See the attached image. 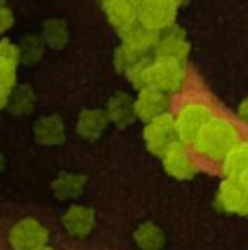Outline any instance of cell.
Segmentation results:
<instances>
[{"mask_svg":"<svg viewBox=\"0 0 248 250\" xmlns=\"http://www.w3.org/2000/svg\"><path fill=\"white\" fill-rule=\"evenodd\" d=\"M240 143L236 128L226 119H211L194 140V148L206 158L223 162L228 153Z\"/></svg>","mask_w":248,"mask_h":250,"instance_id":"1","label":"cell"},{"mask_svg":"<svg viewBox=\"0 0 248 250\" xmlns=\"http://www.w3.org/2000/svg\"><path fill=\"white\" fill-rule=\"evenodd\" d=\"M186 82V66L184 62L170 58H153L146 68L145 87L163 94H173L182 89Z\"/></svg>","mask_w":248,"mask_h":250,"instance_id":"2","label":"cell"},{"mask_svg":"<svg viewBox=\"0 0 248 250\" xmlns=\"http://www.w3.org/2000/svg\"><path fill=\"white\" fill-rule=\"evenodd\" d=\"M212 119V111L206 104L201 102H189L182 105L173 118V125H175V131L179 136L180 143H194L195 136L199 135L206 123Z\"/></svg>","mask_w":248,"mask_h":250,"instance_id":"3","label":"cell"},{"mask_svg":"<svg viewBox=\"0 0 248 250\" xmlns=\"http://www.w3.org/2000/svg\"><path fill=\"white\" fill-rule=\"evenodd\" d=\"M177 9L179 5L173 0H141L138 10V24L155 33H163L173 26Z\"/></svg>","mask_w":248,"mask_h":250,"instance_id":"4","label":"cell"},{"mask_svg":"<svg viewBox=\"0 0 248 250\" xmlns=\"http://www.w3.org/2000/svg\"><path fill=\"white\" fill-rule=\"evenodd\" d=\"M143 138H145L146 148H148L150 153L162 157L170 146L179 142L175 125H173V118L167 112V114L146 123Z\"/></svg>","mask_w":248,"mask_h":250,"instance_id":"5","label":"cell"},{"mask_svg":"<svg viewBox=\"0 0 248 250\" xmlns=\"http://www.w3.org/2000/svg\"><path fill=\"white\" fill-rule=\"evenodd\" d=\"M48 230L34 218H22L9 230V244L14 250H34L46 245Z\"/></svg>","mask_w":248,"mask_h":250,"instance_id":"6","label":"cell"},{"mask_svg":"<svg viewBox=\"0 0 248 250\" xmlns=\"http://www.w3.org/2000/svg\"><path fill=\"white\" fill-rule=\"evenodd\" d=\"M169 96L152 87H143L139 89L138 97L134 99V114L141 121L150 123L153 119L169 112Z\"/></svg>","mask_w":248,"mask_h":250,"instance_id":"7","label":"cell"},{"mask_svg":"<svg viewBox=\"0 0 248 250\" xmlns=\"http://www.w3.org/2000/svg\"><path fill=\"white\" fill-rule=\"evenodd\" d=\"M218 204L223 211L233 214H248V192L238 179L226 177L219 184Z\"/></svg>","mask_w":248,"mask_h":250,"instance_id":"8","label":"cell"},{"mask_svg":"<svg viewBox=\"0 0 248 250\" xmlns=\"http://www.w3.org/2000/svg\"><path fill=\"white\" fill-rule=\"evenodd\" d=\"M63 228L73 238H87L95 227V213L90 206L72 204L61 218Z\"/></svg>","mask_w":248,"mask_h":250,"instance_id":"9","label":"cell"},{"mask_svg":"<svg viewBox=\"0 0 248 250\" xmlns=\"http://www.w3.org/2000/svg\"><path fill=\"white\" fill-rule=\"evenodd\" d=\"M141 0H102V9L111 26L119 33L138 22V10Z\"/></svg>","mask_w":248,"mask_h":250,"instance_id":"10","label":"cell"},{"mask_svg":"<svg viewBox=\"0 0 248 250\" xmlns=\"http://www.w3.org/2000/svg\"><path fill=\"white\" fill-rule=\"evenodd\" d=\"M162 162L167 174H170L175 179H180V181H187L195 174L194 160L186 150V145L180 142L172 145L162 155Z\"/></svg>","mask_w":248,"mask_h":250,"instance_id":"11","label":"cell"},{"mask_svg":"<svg viewBox=\"0 0 248 250\" xmlns=\"http://www.w3.org/2000/svg\"><path fill=\"white\" fill-rule=\"evenodd\" d=\"M189 55V43L180 27L173 24L172 27L160 33L158 44L155 48V58H170L184 62Z\"/></svg>","mask_w":248,"mask_h":250,"instance_id":"12","label":"cell"},{"mask_svg":"<svg viewBox=\"0 0 248 250\" xmlns=\"http://www.w3.org/2000/svg\"><path fill=\"white\" fill-rule=\"evenodd\" d=\"M33 136L36 143L46 146L61 145L66 140V128L60 116L50 114L39 118L33 126Z\"/></svg>","mask_w":248,"mask_h":250,"instance_id":"13","label":"cell"},{"mask_svg":"<svg viewBox=\"0 0 248 250\" xmlns=\"http://www.w3.org/2000/svg\"><path fill=\"white\" fill-rule=\"evenodd\" d=\"M158 40L160 33H155L138 22L121 33V41H123L121 44L138 55H148L150 51H155Z\"/></svg>","mask_w":248,"mask_h":250,"instance_id":"14","label":"cell"},{"mask_svg":"<svg viewBox=\"0 0 248 250\" xmlns=\"http://www.w3.org/2000/svg\"><path fill=\"white\" fill-rule=\"evenodd\" d=\"M109 119L104 109H83L76 119V133L87 142H97L106 133Z\"/></svg>","mask_w":248,"mask_h":250,"instance_id":"15","label":"cell"},{"mask_svg":"<svg viewBox=\"0 0 248 250\" xmlns=\"http://www.w3.org/2000/svg\"><path fill=\"white\" fill-rule=\"evenodd\" d=\"M106 114L109 123L116 125L117 128H126L136 119L134 114V101L126 92H116L106 105Z\"/></svg>","mask_w":248,"mask_h":250,"instance_id":"16","label":"cell"},{"mask_svg":"<svg viewBox=\"0 0 248 250\" xmlns=\"http://www.w3.org/2000/svg\"><path fill=\"white\" fill-rule=\"evenodd\" d=\"M87 188V177L82 174H72V172H63L58 175L51 184L53 194L60 201H73L83 194Z\"/></svg>","mask_w":248,"mask_h":250,"instance_id":"17","label":"cell"},{"mask_svg":"<svg viewBox=\"0 0 248 250\" xmlns=\"http://www.w3.org/2000/svg\"><path fill=\"white\" fill-rule=\"evenodd\" d=\"M133 240L139 250H162L165 247V233L152 221L139 225L133 233Z\"/></svg>","mask_w":248,"mask_h":250,"instance_id":"18","label":"cell"},{"mask_svg":"<svg viewBox=\"0 0 248 250\" xmlns=\"http://www.w3.org/2000/svg\"><path fill=\"white\" fill-rule=\"evenodd\" d=\"M68 26L65 21L57 19V17L44 21L41 38L46 46L53 48V50H63L68 43Z\"/></svg>","mask_w":248,"mask_h":250,"instance_id":"19","label":"cell"},{"mask_svg":"<svg viewBox=\"0 0 248 250\" xmlns=\"http://www.w3.org/2000/svg\"><path fill=\"white\" fill-rule=\"evenodd\" d=\"M34 104H36V94L31 85H20L12 90L5 107H9V111L16 116H24L33 111Z\"/></svg>","mask_w":248,"mask_h":250,"instance_id":"20","label":"cell"},{"mask_svg":"<svg viewBox=\"0 0 248 250\" xmlns=\"http://www.w3.org/2000/svg\"><path fill=\"white\" fill-rule=\"evenodd\" d=\"M223 168H225L226 177L238 179L240 175L248 168V142L238 143L231 151L228 153V157L223 160Z\"/></svg>","mask_w":248,"mask_h":250,"instance_id":"21","label":"cell"},{"mask_svg":"<svg viewBox=\"0 0 248 250\" xmlns=\"http://www.w3.org/2000/svg\"><path fill=\"white\" fill-rule=\"evenodd\" d=\"M44 50H46V44H44L43 38L36 36V34H29L19 44L20 62H24L26 65H36L44 56Z\"/></svg>","mask_w":248,"mask_h":250,"instance_id":"22","label":"cell"},{"mask_svg":"<svg viewBox=\"0 0 248 250\" xmlns=\"http://www.w3.org/2000/svg\"><path fill=\"white\" fill-rule=\"evenodd\" d=\"M17 63L10 60L0 58V109L7 105L12 90L16 89Z\"/></svg>","mask_w":248,"mask_h":250,"instance_id":"23","label":"cell"},{"mask_svg":"<svg viewBox=\"0 0 248 250\" xmlns=\"http://www.w3.org/2000/svg\"><path fill=\"white\" fill-rule=\"evenodd\" d=\"M143 56H145V55H138V53L128 50V48L121 44V46L114 51V66H116L117 72L124 73V75H126V73H128L129 70H131L133 66H134L136 63L143 58Z\"/></svg>","mask_w":248,"mask_h":250,"instance_id":"24","label":"cell"},{"mask_svg":"<svg viewBox=\"0 0 248 250\" xmlns=\"http://www.w3.org/2000/svg\"><path fill=\"white\" fill-rule=\"evenodd\" d=\"M0 58L10 60V62H20V55H19V46L14 44L9 40H2L0 41Z\"/></svg>","mask_w":248,"mask_h":250,"instance_id":"25","label":"cell"},{"mask_svg":"<svg viewBox=\"0 0 248 250\" xmlns=\"http://www.w3.org/2000/svg\"><path fill=\"white\" fill-rule=\"evenodd\" d=\"M14 26V14L9 7L0 5V34L7 33Z\"/></svg>","mask_w":248,"mask_h":250,"instance_id":"26","label":"cell"},{"mask_svg":"<svg viewBox=\"0 0 248 250\" xmlns=\"http://www.w3.org/2000/svg\"><path fill=\"white\" fill-rule=\"evenodd\" d=\"M238 118L242 119L245 125H248V97L242 101V104L238 105Z\"/></svg>","mask_w":248,"mask_h":250,"instance_id":"27","label":"cell"},{"mask_svg":"<svg viewBox=\"0 0 248 250\" xmlns=\"http://www.w3.org/2000/svg\"><path fill=\"white\" fill-rule=\"evenodd\" d=\"M238 181L242 182V184H243V188H245V189H247V192H248V168H247L245 172H243L242 175H240V177H238Z\"/></svg>","mask_w":248,"mask_h":250,"instance_id":"28","label":"cell"},{"mask_svg":"<svg viewBox=\"0 0 248 250\" xmlns=\"http://www.w3.org/2000/svg\"><path fill=\"white\" fill-rule=\"evenodd\" d=\"M34 250H55L53 247H48V245H41V247L34 249Z\"/></svg>","mask_w":248,"mask_h":250,"instance_id":"29","label":"cell"},{"mask_svg":"<svg viewBox=\"0 0 248 250\" xmlns=\"http://www.w3.org/2000/svg\"><path fill=\"white\" fill-rule=\"evenodd\" d=\"M3 165H5V160H3L2 153H0V170H2V168H3Z\"/></svg>","mask_w":248,"mask_h":250,"instance_id":"30","label":"cell"},{"mask_svg":"<svg viewBox=\"0 0 248 250\" xmlns=\"http://www.w3.org/2000/svg\"><path fill=\"white\" fill-rule=\"evenodd\" d=\"M173 2H175V3H177V5H182V3H186V2H187V0H173Z\"/></svg>","mask_w":248,"mask_h":250,"instance_id":"31","label":"cell"}]
</instances>
